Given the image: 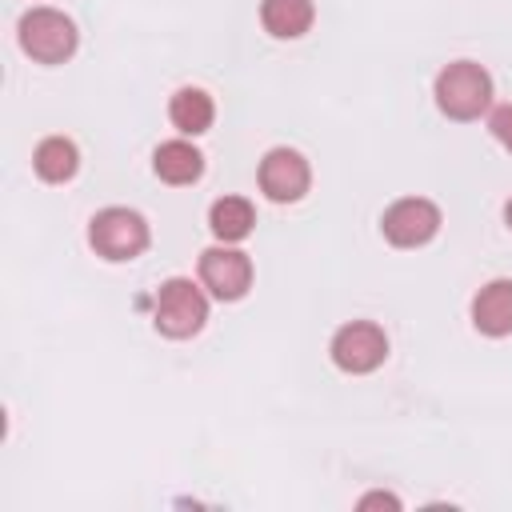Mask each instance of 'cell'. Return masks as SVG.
Instances as JSON below:
<instances>
[{"mask_svg":"<svg viewBox=\"0 0 512 512\" xmlns=\"http://www.w3.org/2000/svg\"><path fill=\"white\" fill-rule=\"evenodd\" d=\"M20 48L40 64H64L76 52V24L56 8H32L20 16Z\"/></svg>","mask_w":512,"mask_h":512,"instance_id":"obj_4","label":"cell"},{"mask_svg":"<svg viewBox=\"0 0 512 512\" xmlns=\"http://www.w3.org/2000/svg\"><path fill=\"white\" fill-rule=\"evenodd\" d=\"M436 108L448 120H476L492 104V76L476 60H452L436 76Z\"/></svg>","mask_w":512,"mask_h":512,"instance_id":"obj_1","label":"cell"},{"mask_svg":"<svg viewBox=\"0 0 512 512\" xmlns=\"http://www.w3.org/2000/svg\"><path fill=\"white\" fill-rule=\"evenodd\" d=\"M32 168H36L40 180H48V184H64V180L76 176V168H80V152H76V144H72L68 136H48V140L36 144V152H32Z\"/></svg>","mask_w":512,"mask_h":512,"instance_id":"obj_12","label":"cell"},{"mask_svg":"<svg viewBox=\"0 0 512 512\" xmlns=\"http://www.w3.org/2000/svg\"><path fill=\"white\" fill-rule=\"evenodd\" d=\"M312 184V168L296 148H272L260 160V192L276 204H296Z\"/></svg>","mask_w":512,"mask_h":512,"instance_id":"obj_8","label":"cell"},{"mask_svg":"<svg viewBox=\"0 0 512 512\" xmlns=\"http://www.w3.org/2000/svg\"><path fill=\"white\" fill-rule=\"evenodd\" d=\"M152 168H156V176L164 184H196L200 172H204V156L188 140H168V144L156 148Z\"/></svg>","mask_w":512,"mask_h":512,"instance_id":"obj_11","label":"cell"},{"mask_svg":"<svg viewBox=\"0 0 512 512\" xmlns=\"http://www.w3.org/2000/svg\"><path fill=\"white\" fill-rule=\"evenodd\" d=\"M204 320H208V300L192 280L172 276V280L160 284L156 308H152V324H156L160 336L188 340V336H196L204 328Z\"/></svg>","mask_w":512,"mask_h":512,"instance_id":"obj_2","label":"cell"},{"mask_svg":"<svg viewBox=\"0 0 512 512\" xmlns=\"http://www.w3.org/2000/svg\"><path fill=\"white\" fill-rule=\"evenodd\" d=\"M312 20H316L312 0H264V4H260V24H264V32L276 36V40H296V36H304V32L312 28Z\"/></svg>","mask_w":512,"mask_h":512,"instance_id":"obj_10","label":"cell"},{"mask_svg":"<svg viewBox=\"0 0 512 512\" xmlns=\"http://www.w3.org/2000/svg\"><path fill=\"white\" fill-rule=\"evenodd\" d=\"M376 504H384V508H400V500H396L392 492H368V496H360V508H376Z\"/></svg>","mask_w":512,"mask_h":512,"instance_id":"obj_16","label":"cell"},{"mask_svg":"<svg viewBox=\"0 0 512 512\" xmlns=\"http://www.w3.org/2000/svg\"><path fill=\"white\" fill-rule=\"evenodd\" d=\"M380 232L396 248H420L440 232V208L424 196H404L380 216Z\"/></svg>","mask_w":512,"mask_h":512,"instance_id":"obj_6","label":"cell"},{"mask_svg":"<svg viewBox=\"0 0 512 512\" xmlns=\"http://www.w3.org/2000/svg\"><path fill=\"white\" fill-rule=\"evenodd\" d=\"M488 128H492V136L512 152V104H500V108L488 116Z\"/></svg>","mask_w":512,"mask_h":512,"instance_id":"obj_15","label":"cell"},{"mask_svg":"<svg viewBox=\"0 0 512 512\" xmlns=\"http://www.w3.org/2000/svg\"><path fill=\"white\" fill-rule=\"evenodd\" d=\"M472 324L484 336L512 332V280H492L472 296Z\"/></svg>","mask_w":512,"mask_h":512,"instance_id":"obj_9","label":"cell"},{"mask_svg":"<svg viewBox=\"0 0 512 512\" xmlns=\"http://www.w3.org/2000/svg\"><path fill=\"white\" fill-rule=\"evenodd\" d=\"M88 244L112 264L136 260L148 248V220L132 208H100L88 220Z\"/></svg>","mask_w":512,"mask_h":512,"instance_id":"obj_3","label":"cell"},{"mask_svg":"<svg viewBox=\"0 0 512 512\" xmlns=\"http://www.w3.org/2000/svg\"><path fill=\"white\" fill-rule=\"evenodd\" d=\"M332 364L340 372H352V376H364V372H376L384 360H388V336L380 324L372 320H352L344 328H336L332 336Z\"/></svg>","mask_w":512,"mask_h":512,"instance_id":"obj_5","label":"cell"},{"mask_svg":"<svg viewBox=\"0 0 512 512\" xmlns=\"http://www.w3.org/2000/svg\"><path fill=\"white\" fill-rule=\"evenodd\" d=\"M252 224H256V208H252L244 196H220V200L208 208V228H212V236L224 240V244L244 240V236L252 232Z\"/></svg>","mask_w":512,"mask_h":512,"instance_id":"obj_14","label":"cell"},{"mask_svg":"<svg viewBox=\"0 0 512 512\" xmlns=\"http://www.w3.org/2000/svg\"><path fill=\"white\" fill-rule=\"evenodd\" d=\"M504 220H508V228H512V200L504 204Z\"/></svg>","mask_w":512,"mask_h":512,"instance_id":"obj_17","label":"cell"},{"mask_svg":"<svg viewBox=\"0 0 512 512\" xmlns=\"http://www.w3.org/2000/svg\"><path fill=\"white\" fill-rule=\"evenodd\" d=\"M200 284L216 300H240L252 288V260L240 248H204L200 252Z\"/></svg>","mask_w":512,"mask_h":512,"instance_id":"obj_7","label":"cell"},{"mask_svg":"<svg viewBox=\"0 0 512 512\" xmlns=\"http://www.w3.org/2000/svg\"><path fill=\"white\" fill-rule=\"evenodd\" d=\"M168 120H172L184 136H200V132L212 128L216 104H212V96H208L204 88H180V92L172 96V104H168Z\"/></svg>","mask_w":512,"mask_h":512,"instance_id":"obj_13","label":"cell"}]
</instances>
